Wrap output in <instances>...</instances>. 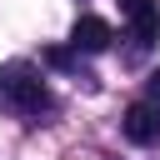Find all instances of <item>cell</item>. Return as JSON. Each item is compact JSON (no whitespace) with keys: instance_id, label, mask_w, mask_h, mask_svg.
Listing matches in <instances>:
<instances>
[{"instance_id":"obj_1","label":"cell","mask_w":160,"mask_h":160,"mask_svg":"<svg viewBox=\"0 0 160 160\" xmlns=\"http://www.w3.org/2000/svg\"><path fill=\"white\" fill-rule=\"evenodd\" d=\"M0 100L5 105H15V110H40L45 105V80H40V70L30 65V60H5L0 65Z\"/></svg>"},{"instance_id":"obj_2","label":"cell","mask_w":160,"mask_h":160,"mask_svg":"<svg viewBox=\"0 0 160 160\" xmlns=\"http://www.w3.org/2000/svg\"><path fill=\"white\" fill-rule=\"evenodd\" d=\"M110 40H115V30H110L105 15H80L75 30H70V50H85V55H100Z\"/></svg>"},{"instance_id":"obj_3","label":"cell","mask_w":160,"mask_h":160,"mask_svg":"<svg viewBox=\"0 0 160 160\" xmlns=\"http://www.w3.org/2000/svg\"><path fill=\"white\" fill-rule=\"evenodd\" d=\"M125 135L135 140V145H155L160 140V105H150V100H135L130 110H125Z\"/></svg>"},{"instance_id":"obj_4","label":"cell","mask_w":160,"mask_h":160,"mask_svg":"<svg viewBox=\"0 0 160 160\" xmlns=\"http://www.w3.org/2000/svg\"><path fill=\"white\" fill-rule=\"evenodd\" d=\"M120 15L130 20V30H135L140 45H155L160 40V5L155 0H120Z\"/></svg>"},{"instance_id":"obj_5","label":"cell","mask_w":160,"mask_h":160,"mask_svg":"<svg viewBox=\"0 0 160 160\" xmlns=\"http://www.w3.org/2000/svg\"><path fill=\"white\" fill-rule=\"evenodd\" d=\"M45 65H55V70H70V65H75V50H65V45H50V50H45Z\"/></svg>"},{"instance_id":"obj_6","label":"cell","mask_w":160,"mask_h":160,"mask_svg":"<svg viewBox=\"0 0 160 160\" xmlns=\"http://www.w3.org/2000/svg\"><path fill=\"white\" fill-rule=\"evenodd\" d=\"M145 90H150V105H160V70H150V80H145Z\"/></svg>"}]
</instances>
